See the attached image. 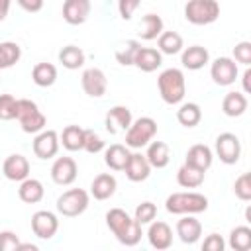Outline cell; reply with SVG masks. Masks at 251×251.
<instances>
[{"label":"cell","mask_w":251,"mask_h":251,"mask_svg":"<svg viewBox=\"0 0 251 251\" xmlns=\"http://www.w3.org/2000/svg\"><path fill=\"white\" fill-rule=\"evenodd\" d=\"M106 226L116 235V239L126 247H133L141 241V224H137L135 218H131L122 208H112L106 212Z\"/></svg>","instance_id":"6da1fadb"},{"label":"cell","mask_w":251,"mask_h":251,"mask_svg":"<svg viewBox=\"0 0 251 251\" xmlns=\"http://www.w3.org/2000/svg\"><path fill=\"white\" fill-rule=\"evenodd\" d=\"M157 86H159V94L165 104L175 106L184 100L186 80H184V73L180 69H175V67L165 69L157 78Z\"/></svg>","instance_id":"7a4b0ae2"},{"label":"cell","mask_w":251,"mask_h":251,"mask_svg":"<svg viewBox=\"0 0 251 251\" xmlns=\"http://www.w3.org/2000/svg\"><path fill=\"white\" fill-rule=\"evenodd\" d=\"M165 208L169 214L186 216V214H200L208 210V198L200 192H173L165 200Z\"/></svg>","instance_id":"3957f363"},{"label":"cell","mask_w":251,"mask_h":251,"mask_svg":"<svg viewBox=\"0 0 251 251\" xmlns=\"http://www.w3.org/2000/svg\"><path fill=\"white\" fill-rule=\"evenodd\" d=\"M16 120L20 122L25 133H39L41 129H45V124H47V118L43 116V112L29 98H18Z\"/></svg>","instance_id":"277c9868"},{"label":"cell","mask_w":251,"mask_h":251,"mask_svg":"<svg viewBox=\"0 0 251 251\" xmlns=\"http://www.w3.org/2000/svg\"><path fill=\"white\" fill-rule=\"evenodd\" d=\"M184 18L192 25H210L220 18V4L218 0H188Z\"/></svg>","instance_id":"5b68a950"},{"label":"cell","mask_w":251,"mask_h":251,"mask_svg":"<svg viewBox=\"0 0 251 251\" xmlns=\"http://www.w3.org/2000/svg\"><path fill=\"white\" fill-rule=\"evenodd\" d=\"M157 135V122L149 116H141L131 122V126L126 129V145L129 149H141L147 147L149 141Z\"/></svg>","instance_id":"8992f818"},{"label":"cell","mask_w":251,"mask_h":251,"mask_svg":"<svg viewBox=\"0 0 251 251\" xmlns=\"http://www.w3.org/2000/svg\"><path fill=\"white\" fill-rule=\"evenodd\" d=\"M90 194L84 188H69L57 198V212L65 218H76L86 212Z\"/></svg>","instance_id":"52a82bcc"},{"label":"cell","mask_w":251,"mask_h":251,"mask_svg":"<svg viewBox=\"0 0 251 251\" xmlns=\"http://www.w3.org/2000/svg\"><path fill=\"white\" fill-rule=\"evenodd\" d=\"M216 155L224 165H235L241 157V141L235 133L224 131L216 137Z\"/></svg>","instance_id":"ba28073f"},{"label":"cell","mask_w":251,"mask_h":251,"mask_svg":"<svg viewBox=\"0 0 251 251\" xmlns=\"http://www.w3.org/2000/svg\"><path fill=\"white\" fill-rule=\"evenodd\" d=\"M239 71H237V63L231 57H218L214 59V63L210 65V76L216 84L220 86H229L235 82Z\"/></svg>","instance_id":"9c48e42d"},{"label":"cell","mask_w":251,"mask_h":251,"mask_svg":"<svg viewBox=\"0 0 251 251\" xmlns=\"http://www.w3.org/2000/svg\"><path fill=\"white\" fill-rule=\"evenodd\" d=\"M80 86L82 90L90 96V98H102L108 90V78L104 75L102 69L98 67H92V69H86L80 76Z\"/></svg>","instance_id":"30bf717a"},{"label":"cell","mask_w":251,"mask_h":251,"mask_svg":"<svg viewBox=\"0 0 251 251\" xmlns=\"http://www.w3.org/2000/svg\"><path fill=\"white\" fill-rule=\"evenodd\" d=\"M59 145H61V141H59V133L55 129H41L35 135L31 149H33L35 157H39V159H53L59 153Z\"/></svg>","instance_id":"8fae6325"},{"label":"cell","mask_w":251,"mask_h":251,"mask_svg":"<svg viewBox=\"0 0 251 251\" xmlns=\"http://www.w3.org/2000/svg\"><path fill=\"white\" fill-rule=\"evenodd\" d=\"M78 167L73 157H57L51 165V178L59 186H69L76 180Z\"/></svg>","instance_id":"7c38bea8"},{"label":"cell","mask_w":251,"mask_h":251,"mask_svg":"<svg viewBox=\"0 0 251 251\" xmlns=\"http://www.w3.org/2000/svg\"><path fill=\"white\" fill-rule=\"evenodd\" d=\"M31 229L39 239H51L59 229V218L49 210H37L31 216Z\"/></svg>","instance_id":"4fadbf2b"},{"label":"cell","mask_w":251,"mask_h":251,"mask_svg":"<svg viewBox=\"0 0 251 251\" xmlns=\"http://www.w3.org/2000/svg\"><path fill=\"white\" fill-rule=\"evenodd\" d=\"M133 122V116H131V110L127 106H114L108 110L106 118H104V126H106V131L116 135L120 131H126Z\"/></svg>","instance_id":"5bb4252c"},{"label":"cell","mask_w":251,"mask_h":251,"mask_svg":"<svg viewBox=\"0 0 251 251\" xmlns=\"http://www.w3.org/2000/svg\"><path fill=\"white\" fill-rule=\"evenodd\" d=\"M2 173L8 180H14V182H22L24 178L29 176V161L20 155V153H12L4 159L2 163Z\"/></svg>","instance_id":"9a60e30c"},{"label":"cell","mask_w":251,"mask_h":251,"mask_svg":"<svg viewBox=\"0 0 251 251\" xmlns=\"http://www.w3.org/2000/svg\"><path fill=\"white\" fill-rule=\"evenodd\" d=\"M92 10L90 0H65L63 2V20L69 25H80L88 20Z\"/></svg>","instance_id":"2e32d148"},{"label":"cell","mask_w":251,"mask_h":251,"mask_svg":"<svg viewBox=\"0 0 251 251\" xmlns=\"http://www.w3.org/2000/svg\"><path fill=\"white\" fill-rule=\"evenodd\" d=\"M147 239L149 245L157 251H165L173 245V229L167 222H151L149 229H147Z\"/></svg>","instance_id":"e0dca14e"},{"label":"cell","mask_w":251,"mask_h":251,"mask_svg":"<svg viewBox=\"0 0 251 251\" xmlns=\"http://www.w3.org/2000/svg\"><path fill=\"white\" fill-rule=\"evenodd\" d=\"M124 171H126V176L131 182H143L151 175V165H149L145 153H131L127 163H126V167H124Z\"/></svg>","instance_id":"ac0fdd59"},{"label":"cell","mask_w":251,"mask_h":251,"mask_svg":"<svg viewBox=\"0 0 251 251\" xmlns=\"http://www.w3.org/2000/svg\"><path fill=\"white\" fill-rule=\"evenodd\" d=\"M176 235L182 243L186 245H192L200 239L202 235V224L192 216V214H186L182 216L178 222H176Z\"/></svg>","instance_id":"d6986e66"},{"label":"cell","mask_w":251,"mask_h":251,"mask_svg":"<svg viewBox=\"0 0 251 251\" xmlns=\"http://www.w3.org/2000/svg\"><path fill=\"white\" fill-rule=\"evenodd\" d=\"M180 63L188 71H200L202 67H206L210 63V53L202 45H190V47L182 49Z\"/></svg>","instance_id":"ffe728a7"},{"label":"cell","mask_w":251,"mask_h":251,"mask_svg":"<svg viewBox=\"0 0 251 251\" xmlns=\"http://www.w3.org/2000/svg\"><path fill=\"white\" fill-rule=\"evenodd\" d=\"M212 161H214V153H212V149H210L208 145H204V143L192 145V147L186 151V159H184L186 165H190V167H194V169H198V171H204V173L212 167Z\"/></svg>","instance_id":"44dd1931"},{"label":"cell","mask_w":251,"mask_h":251,"mask_svg":"<svg viewBox=\"0 0 251 251\" xmlns=\"http://www.w3.org/2000/svg\"><path fill=\"white\" fill-rule=\"evenodd\" d=\"M116 188H118L116 176L110 173H100L94 176L90 184V194L94 196V200H108L116 194Z\"/></svg>","instance_id":"7402d4cb"},{"label":"cell","mask_w":251,"mask_h":251,"mask_svg":"<svg viewBox=\"0 0 251 251\" xmlns=\"http://www.w3.org/2000/svg\"><path fill=\"white\" fill-rule=\"evenodd\" d=\"M161 63H163V55L159 49H153V47H139L135 61H133V65L143 73L157 71L161 67Z\"/></svg>","instance_id":"603a6c76"},{"label":"cell","mask_w":251,"mask_h":251,"mask_svg":"<svg viewBox=\"0 0 251 251\" xmlns=\"http://www.w3.org/2000/svg\"><path fill=\"white\" fill-rule=\"evenodd\" d=\"M249 102H247V96L243 92H237V90H231L224 96L222 100V112L227 116V118H239L245 114Z\"/></svg>","instance_id":"cb8c5ba5"},{"label":"cell","mask_w":251,"mask_h":251,"mask_svg":"<svg viewBox=\"0 0 251 251\" xmlns=\"http://www.w3.org/2000/svg\"><path fill=\"white\" fill-rule=\"evenodd\" d=\"M145 157H147L151 169H165L171 161V149L165 141H149Z\"/></svg>","instance_id":"d4e9b609"},{"label":"cell","mask_w":251,"mask_h":251,"mask_svg":"<svg viewBox=\"0 0 251 251\" xmlns=\"http://www.w3.org/2000/svg\"><path fill=\"white\" fill-rule=\"evenodd\" d=\"M18 196H20V200L25 202V204H37V202L43 200V196H45V188H43L41 180L27 176V178H24V180L20 182Z\"/></svg>","instance_id":"484cf974"},{"label":"cell","mask_w":251,"mask_h":251,"mask_svg":"<svg viewBox=\"0 0 251 251\" xmlns=\"http://www.w3.org/2000/svg\"><path fill=\"white\" fill-rule=\"evenodd\" d=\"M131 151L127 145H120V143H114L110 147H106L104 151V163L112 169V171H124L127 159H129Z\"/></svg>","instance_id":"4316f807"},{"label":"cell","mask_w":251,"mask_h":251,"mask_svg":"<svg viewBox=\"0 0 251 251\" xmlns=\"http://www.w3.org/2000/svg\"><path fill=\"white\" fill-rule=\"evenodd\" d=\"M57 57H59V63H61L65 69H69V71L80 69V67L84 65V61H86L84 51H82L80 47H76V45H67V47H63Z\"/></svg>","instance_id":"83f0119b"},{"label":"cell","mask_w":251,"mask_h":251,"mask_svg":"<svg viewBox=\"0 0 251 251\" xmlns=\"http://www.w3.org/2000/svg\"><path fill=\"white\" fill-rule=\"evenodd\" d=\"M59 141L61 145L67 149V151H82V145H84V129L80 126H67L63 129V133L59 135Z\"/></svg>","instance_id":"f1b7e54d"},{"label":"cell","mask_w":251,"mask_h":251,"mask_svg":"<svg viewBox=\"0 0 251 251\" xmlns=\"http://www.w3.org/2000/svg\"><path fill=\"white\" fill-rule=\"evenodd\" d=\"M157 45H159L161 55H176V53L182 51L184 41H182L180 33H176V31H165L163 29V33L157 37Z\"/></svg>","instance_id":"f546056e"},{"label":"cell","mask_w":251,"mask_h":251,"mask_svg":"<svg viewBox=\"0 0 251 251\" xmlns=\"http://www.w3.org/2000/svg\"><path fill=\"white\" fill-rule=\"evenodd\" d=\"M31 80L37 86H41V88H47V86L55 84V80H57V67L51 65V63H37L31 69Z\"/></svg>","instance_id":"4dcf8cb0"},{"label":"cell","mask_w":251,"mask_h":251,"mask_svg":"<svg viewBox=\"0 0 251 251\" xmlns=\"http://www.w3.org/2000/svg\"><path fill=\"white\" fill-rule=\"evenodd\" d=\"M163 18L161 16H157V14H145L143 16V20H141V31H139V35H141V39L143 41H153V39H157L161 33H163Z\"/></svg>","instance_id":"1f68e13d"},{"label":"cell","mask_w":251,"mask_h":251,"mask_svg":"<svg viewBox=\"0 0 251 251\" xmlns=\"http://www.w3.org/2000/svg\"><path fill=\"white\" fill-rule=\"evenodd\" d=\"M176 120L184 127H194L202 120V110H200V106L196 102H184L176 110Z\"/></svg>","instance_id":"d6a6232c"},{"label":"cell","mask_w":251,"mask_h":251,"mask_svg":"<svg viewBox=\"0 0 251 251\" xmlns=\"http://www.w3.org/2000/svg\"><path fill=\"white\" fill-rule=\"evenodd\" d=\"M204 171H198L190 165H182L178 171H176V182L182 186V188H198L202 182H204Z\"/></svg>","instance_id":"836d02e7"},{"label":"cell","mask_w":251,"mask_h":251,"mask_svg":"<svg viewBox=\"0 0 251 251\" xmlns=\"http://www.w3.org/2000/svg\"><path fill=\"white\" fill-rule=\"evenodd\" d=\"M229 247L233 251H249L251 249V227L249 226H237L229 231Z\"/></svg>","instance_id":"e575fe53"},{"label":"cell","mask_w":251,"mask_h":251,"mask_svg":"<svg viewBox=\"0 0 251 251\" xmlns=\"http://www.w3.org/2000/svg\"><path fill=\"white\" fill-rule=\"evenodd\" d=\"M22 57V49L16 41H2L0 43V71L14 67Z\"/></svg>","instance_id":"d590c367"},{"label":"cell","mask_w":251,"mask_h":251,"mask_svg":"<svg viewBox=\"0 0 251 251\" xmlns=\"http://www.w3.org/2000/svg\"><path fill=\"white\" fill-rule=\"evenodd\" d=\"M139 47H141V43H139L137 39H129V41L124 45V49L116 51V61H118L120 65H124V67H131L133 61H135V55H137Z\"/></svg>","instance_id":"8d00e7d4"},{"label":"cell","mask_w":251,"mask_h":251,"mask_svg":"<svg viewBox=\"0 0 251 251\" xmlns=\"http://www.w3.org/2000/svg\"><path fill=\"white\" fill-rule=\"evenodd\" d=\"M133 218H135V222H137V224H141V226L151 224V222L157 218V206H155L153 202L145 200V202H141V204L135 208Z\"/></svg>","instance_id":"74e56055"},{"label":"cell","mask_w":251,"mask_h":251,"mask_svg":"<svg viewBox=\"0 0 251 251\" xmlns=\"http://www.w3.org/2000/svg\"><path fill=\"white\" fill-rule=\"evenodd\" d=\"M233 192L239 200L249 202L251 200V173H243L241 176L235 178L233 182Z\"/></svg>","instance_id":"f35d334b"},{"label":"cell","mask_w":251,"mask_h":251,"mask_svg":"<svg viewBox=\"0 0 251 251\" xmlns=\"http://www.w3.org/2000/svg\"><path fill=\"white\" fill-rule=\"evenodd\" d=\"M82 149H84L86 153L96 155V153H100V151L106 149V143H104V139H102L96 131L84 129V145H82Z\"/></svg>","instance_id":"ab89813d"},{"label":"cell","mask_w":251,"mask_h":251,"mask_svg":"<svg viewBox=\"0 0 251 251\" xmlns=\"http://www.w3.org/2000/svg\"><path fill=\"white\" fill-rule=\"evenodd\" d=\"M16 104H18V98H14L12 94H0V120L2 122L16 120Z\"/></svg>","instance_id":"60d3db41"},{"label":"cell","mask_w":251,"mask_h":251,"mask_svg":"<svg viewBox=\"0 0 251 251\" xmlns=\"http://www.w3.org/2000/svg\"><path fill=\"white\" fill-rule=\"evenodd\" d=\"M233 61L249 67L251 65V41H239L233 47Z\"/></svg>","instance_id":"b9f144b4"},{"label":"cell","mask_w":251,"mask_h":251,"mask_svg":"<svg viewBox=\"0 0 251 251\" xmlns=\"http://www.w3.org/2000/svg\"><path fill=\"white\" fill-rule=\"evenodd\" d=\"M20 245V237L14 231H0V251H16Z\"/></svg>","instance_id":"7bdbcfd3"},{"label":"cell","mask_w":251,"mask_h":251,"mask_svg":"<svg viewBox=\"0 0 251 251\" xmlns=\"http://www.w3.org/2000/svg\"><path fill=\"white\" fill-rule=\"evenodd\" d=\"M139 4H141V0H118V12H120L122 20H131V16L139 8Z\"/></svg>","instance_id":"ee69618b"},{"label":"cell","mask_w":251,"mask_h":251,"mask_svg":"<svg viewBox=\"0 0 251 251\" xmlns=\"http://www.w3.org/2000/svg\"><path fill=\"white\" fill-rule=\"evenodd\" d=\"M224 247H226V241H224V237L218 235V233H210V235L204 239V243H202V249H204V251H224Z\"/></svg>","instance_id":"f6af8a7d"},{"label":"cell","mask_w":251,"mask_h":251,"mask_svg":"<svg viewBox=\"0 0 251 251\" xmlns=\"http://www.w3.org/2000/svg\"><path fill=\"white\" fill-rule=\"evenodd\" d=\"M25 12H29V14H35V12H39L41 8H43V2L45 0H16Z\"/></svg>","instance_id":"bcb514c9"},{"label":"cell","mask_w":251,"mask_h":251,"mask_svg":"<svg viewBox=\"0 0 251 251\" xmlns=\"http://www.w3.org/2000/svg\"><path fill=\"white\" fill-rule=\"evenodd\" d=\"M251 69L247 67L245 69V73H243V76H241V82H243V94H249L251 92Z\"/></svg>","instance_id":"7dc6e473"},{"label":"cell","mask_w":251,"mask_h":251,"mask_svg":"<svg viewBox=\"0 0 251 251\" xmlns=\"http://www.w3.org/2000/svg\"><path fill=\"white\" fill-rule=\"evenodd\" d=\"M10 4H12V0H0V22L6 20V16L10 12Z\"/></svg>","instance_id":"c3c4849f"},{"label":"cell","mask_w":251,"mask_h":251,"mask_svg":"<svg viewBox=\"0 0 251 251\" xmlns=\"http://www.w3.org/2000/svg\"><path fill=\"white\" fill-rule=\"evenodd\" d=\"M37 249H39V247L33 245V243H22V241H20V245H18L16 251H37Z\"/></svg>","instance_id":"681fc988"},{"label":"cell","mask_w":251,"mask_h":251,"mask_svg":"<svg viewBox=\"0 0 251 251\" xmlns=\"http://www.w3.org/2000/svg\"><path fill=\"white\" fill-rule=\"evenodd\" d=\"M245 222H249V224H251V208H247V210H245Z\"/></svg>","instance_id":"f907efd6"}]
</instances>
